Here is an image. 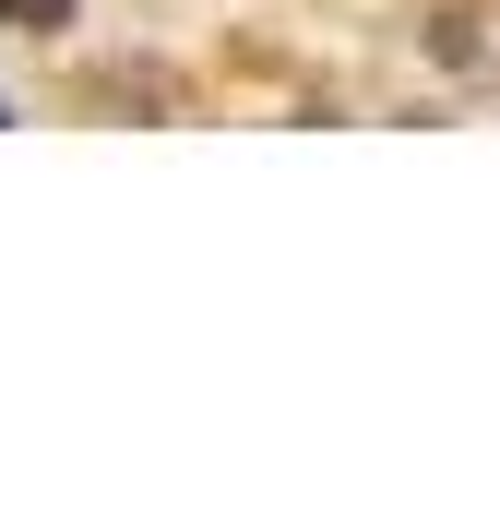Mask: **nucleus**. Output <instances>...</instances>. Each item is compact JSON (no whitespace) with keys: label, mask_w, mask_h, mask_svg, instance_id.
Listing matches in <instances>:
<instances>
[{"label":"nucleus","mask_w":500,"mask_h":512,"mask_svg":"<svg viewBox=\"0 0 500 512\" xmlns=\"http://www.w3.org/2000/svg\"><path fill=\"white\" fill-rule=\"evenodd\" d=\"M72 12L84 0H0V24H24V36H72Z\"/></svg>","instance_id":"nucleus-1"},{"label":"nucleus","mask_w":500,"mask_h":512,"mask_svg":"<svg viewBox=\"0 0 500 512\" xmlns=\"http://www.w3.org/2000/svg\"><path fill=\"white\" fill-rule=\"evenodd\" d=\"M0 120H12V108H0Z\"/></svg>","instance_id":"nucleus-2"}]
</instances>
